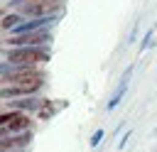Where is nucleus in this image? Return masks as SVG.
<instances>
[{
	"label": "nucleus",
	"instance_id": "1",
	"mask_svg": "<svg viewBox=\"0 0 157 152\" xmlns=\"http://www.w3.org/2000/svg\"><path fill=\"white\" fill-rule=\"evenodd\" d=\"M0 76H2V83H29V81L44 78L39 66H34V64H12V61L0 64Z\"/></svg>",
	"mask_w": 157,
	"mask_h": 152
},
{
	"label": "nucleus",
	"instance_id": "2",
	"mask_svg": "<svg viewBox=\"0 0 157 152\" xmlns=\"http://www.w3.org/2000/svg\"><path fill=\"white\" fill-rule=\"evenodd\" d=\"M5 61L42 66V64H47V61H49V47H17V49H10Z\"/></svg>",
	"mask_w": 157,
	"mask_h": 152
},
{
	"label": "nucleus",
	"instance_id": "3",
	"mask_svg": "<svg viewBox=\"0 0 157 152\" xmlns=\"http://www.w3.org/2000/svg\"><path fill=\"white\" fill-rule=\"evenodd\" d=\"M49 42H52V32L49 29L27 32V34H12L10 39H5V44L10 49H17V47H49Z\"/></svg>",
	"mask_w": 157,
	"mask_h": 152
},
{
	"label": "nucleus",
	"instance_id": "4",
	"mask_svg": "<svg viewBox=\"0 0 157 152\" xmlns=\"http://www.w3.org/2000/svg\"><path fill=\"white\" fill-rule=\"evenodd\" d=\"M42 83H44V78H37V81H29V83H5L0 88V101H15V98L34 96L42 88Z\"/></svg>",
	"mask_w": 157,
	"mask_h": 152
},
{
	"label": "nucleus",
	"instance_id": "5",
	"mask_svg": "<svg viewBox=\"0 0 157 152\" xmlns=\"http://www.w3.org/2000/svg\"><path fill=\"white\" fill-rule=\"evenodd\" d=\"M29 142H32V130L15 132V135H7L5 140H0V152H22L29 147Z\"/></svg>",
	"mask_w": 157,
	"mask_h": 152
},
{
	"label": "nucleus",
	"instance_id": "6",
	"mask_svg": "<svg viewBox=\"0 0 157 152\" xmlns=\"http://www.w3.org/2000/svg\"><path fill=\"white\" fill-rule=\"evenodd\" d=\"M132 69H135V66H128V69H125V74H123V78H120V86H118V91L110 96V101H108V105H105L108 110H113V108H115V105L123 101V96H125V91H128V86H130V76H132Z\"/></svg>",
	"mask_w": 157,
	"mask_h": 152
},
{
	"label": "nucleus",
	"instance_id": "7",
	"mask_svg": "<svg viewBox=\"0 0 157 152\" xmlns=\"http://www.w3.org/2000/svg\"><path fill=\"white\" fill-rule=\"evenodd\" d=\"M29 127H32V118H29L25 110H20V113L15 115V120L7 125V130H10L12 135H15V132H25V130H29Z\"/></svg>",
	"mask_w": 157,
	"mask_h": 152
},
{
	"label": "nucleus",
	"instance_id": "8",
	"mask_svg": "<svg viewBox=\"0 0 157 152\" xmlns=\"http://www.w3.org/2000/svg\"><path fill=\"white\" fill-rule=\"evenodd\" d=\"M25 20H27V17H25L22 12H17V10H15V12H10V15H5V17H2L0 27H2V29H7V32H12V29H15L20 22H25Z\"/></svg>",
	"mask_w": 157,
	"mask_h": 152
},
{
	"label": "nucleus",
	"instance_id": "9",
	"mask_svg": "<svg viewBox=\"0 0 157 152\" xmlns=\"http://www.w3.org/2000/svg\"><path fill=\"white\" fill-rule=\"evenodd\" d=\"M56 113V105L49 101V98H42V105H39V110H37V115H39V120H49L52 115Z\"/></svg>",
	"mask_w": 157,
	"mask_h": 152
},
{
	"label": "nucleus",
	"instance_id": "10",
	"mask_svg": "<svg viewBox=\"0 0 157 152\" xmlns=\"http://www.w3.org/2000/svg\"><path fill=\"white\" fill-rule=\"evenodd\" d=\"M152 34H155V29H147V34L142 37V42H140V47H137V54H142V51L152 44Z\"/></svg>",
	"mask_w": 157,
	"mask_h": 152
},
{
	"label": "nucleus",
	"instance_id": "11",
	"mask_svg": "<svg viewBox=\"0 0 157 152\" xmlns=\"http://www.w3.org/2000/svg\"><path fill=\"white\" fill-rule=\"evenodd\" d=\"M101 140H103V130L98 127V130H96V132L91 135V140H88V145H91V147H98V145H101Z\"/></svg>",
	"mask_w": 157,
	"mask_h": 152
},
{
	"label": "nucleus",
	"instance_id": "12",
	"mask_svg": "<svg viewBox=\"0 0 157 152\" xmlns=\"http://www.w3.org/2000/svg\"><path fill=\"white\" fill-rule=\"evenodd\" d=\"M130 135H132V132H130V130H128V132H125V135H123V140H120V142H118V147H125V142H128V140H130Z\"/></svg>",
	"mask_w": 157,
	"mask_h": 152
},
{
	"label": "nucleus",
	"instance_id": "13",
	"mask_svg": "<svg viewBox=\"0 0 157 152\" xmlns=\"http://www.w3.org/2000/svg\"><path fill=\"white\" fill-rule=\"evenodd\" d=\"M7 135H12V132H10V130H7V127H2V125H0V140H5V137H7Z\"/></svg>",
	"mask_w": 157,
	"mask_h": 152
}]
</instances>
